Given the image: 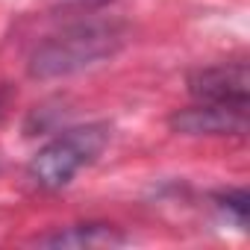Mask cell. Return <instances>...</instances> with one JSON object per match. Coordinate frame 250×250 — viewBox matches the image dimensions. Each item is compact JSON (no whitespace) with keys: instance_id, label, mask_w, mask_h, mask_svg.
<instances>
[{"instance_id":"6","label":"cell","mask_w":250,"mask_h":250,"mask_svg":"<svg viewBox=\"0 0 250 250\" xmlns=\"http://www.w3.org/2000/svg\"><path fill=\"white\" fill-rule=\"evenodd\" d=\"M221 203H224V209H229L232 215H235V221L238 224H247V191L244 188H238V191H227L224 197H221Z\"/></svg>"},{"instance_id":"1","label":"cell","mask_w":250,"mask_h":250,"mask_svg":"<svg viewBox=\"0 0 250 250\" xmlns=\"http://www.w3.org/2000/svg\"><path fill=\"white\" fill-rule=\"evenodd\" d=\"M124 39H127V33L115 21L71 24L33 50L30 77L56 80V77H71V74L97 68V65L109 62L124 47Z\"/></svg>"},{"instance_id":"7","label":"cell","mask_w":250,"mask_h":250,"mask_svg":"<svg viewBox=\"0 0 250 250\" xmlns=\"http://www.w3.org/2000/svg\"><path fill=\"white\" fill-rule=\"evenodd\" d=\"M83 6H103V3H112V0H77Z\"/></svg>"},{"instance_id":"5","label":"cell","mask_w":250,"mask_h":250,"mask_svg":"<svg viewBox=\"0 0 250 250\" xmlns=\"http://www.w3.org/2000/svg\"><path fill=\"white\" fill-rule=\"evenodd\" d=\"M124 238L112 224H77L42 238L44 247H71V250H97V247H118Z\"/></svg>"},{"instance_id":"2","label":"cell","mask_w":250,"mask_h":250,"mask_svg":"<svg viewBox=\"0 0 250 250\" xmlns=\"http://www.w3.org/2000/svg\"><path fill=\"white\" fill-rule=\"evenodd\" d=\"M106 124H85V127L65 130L53 142H47L27 165V180L42 191L65 188L83 168L97 162V156L109 145Z\"/></svg>"},{"instance_id":"3","label":"cell","mask_w":250,"mask_h":250,"mask_svg":"<svg viewBox=\"0 0 250 250\" xmlns=\"http://www.w3.org/2000/svg\"><path fill=\"white\" fill-rule=\"evenodd\" d=\"M171 130L180 136H244L247 133V106L235 103H203L177 109L171 118Z\"/></svg>"},{"instance_id":"8","label":"cell","mask_w":250,"mask_h":250,"mask_svg":"<svg viewBox=\"0 0 250 250\" xmlns=\"http://www.w3.org/2000/svg\"><path fill=\"white\" fill-rule=\"evenodd\" d=\"M0 112H3V109H0Z\"/></svg>"},{"instance_id":"4","label":"cell","mask_w":250,"mask_h":250,"mask_svg":"<svg viewBox=\"0 0 250 250\" xmlns=\"http://www.w3.org/2000/svg\"><path fill=\"white\" fill-rule=\"evenodd\" d=\"M188 91L203 103H235L247 106L250 94V71L244 62H221L206 65L188 74Z\"/></svg>"}]
</instances>
